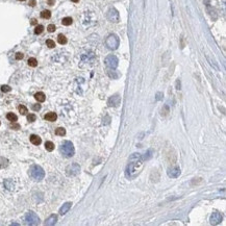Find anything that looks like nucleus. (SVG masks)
<instances>
[{
	"label": "nucleus",
	"mask_w": 226,
	"mask_h": 226,
	"mask_svg": "<svg viewBox=\"0 0 226 226\" xmlns=\"http://www.w3.org/2000/svg\"><path fill=\"white\" fill-rule=\"evenodd\" d=\"M143 159L140 153H133L129 159V164L127 165L125 174L127 178H134L140 172V169L142 168Z\"/></svg>",
	"instance_id": "f257e3e1"
},
{
	"label": "nucleus",
	"mask_w": 226,
	"mask_h": 226,
	"mask_svg": "<svg viewBox=\"0 0 226 226\" xmlns=\"http://www.w3.org/2000/svg\"><path fill=\"white\" fill-rule=\"evenodd\" d=\"M61 152L64 156L66 157H72L75 153V149L74 146L70 141H66L62 144L61 146Z\"/></svg>",
	"instance_id": "f03ea898"
},
{
	"label": "nucleus",
	"mask_w": 226,
	"mask_h": 226,
	"mask_svg": "<svg viewBox=\"0 0 226 226\" xmlns=\"http://www.w3.org/2000/svg\"><path fill=\"white\" fill-rule=\"evenodd\" d=\"M29 174L33 179L37 180V181L42 180L45 176V172H44V170H43V168L40 167L38 165H33V167L30 168Z\"/></svg>",
	"instance_id": "7ed1b4c3"
},
{
	"label": "nucleus",
	"mask_w": 226,
	"mask_h": 226,
	"mask_svg": "<svg viewBox=\"0 0 226 226\" xmlns=\"http://www.w3.org/2000/svg\"><path fill=\"white\" fill-rule=\"evenodd\" d=\"M119 38L116 35H110L105 40V45L111 50H116L119 46Z\"/></svg>",
	"instance_id": "20e7f679"
},
{
	"label": "nucleus",
	"mask_w": 226,
	"mask_h": 226,
	"mask_svg": "<svg viewBox=\"0 0 226 226\" xmlns=\"http://www.w3.org/2000/svg\"><path fill=\"white\" fill-rule=\"evenodd\" d=\"M104 63H105V66L108 68V69L111 70H115L117 67H118V59H117L116 55H113V54H110V55H107L106 58L104 59Z\"/></svg>",
	"instance_id": "39448f33"
},
{
	"label": "nucleus",
	"mask_w": 226,
	"mask_h": 226,
	"mask_svg": "<svg viewBox=\"0 0 226 226\" xmlns=\"http://www.w3.org/2000/svg\"><path fill=\"white\" fill-rule=\"evenodd\" d=\"M25 221H26L27 224L29 225H38L40 224V218L38 217V215L33 211H28V213L25 215Z\"/></svg>",
	"instance_id": "423d86ee"
},
{
	"label": "nucleus",
	"mask_w": 226,
	"mask_h": 226,
	"mask_svg": "<svg viewBox=\"0 0 226 226\" xmlns=\"http://www.w3.org/2000/svg\"><path fill=\"white\" fill-rule=\"evenodd\" d=\"M106 17H107L108 21H111V22H114V23L119 22V18H120L119 13H118V11L115 10V8H110L106 14Z\"/></svg>",
	"instance_id": "0eeeda50"
},
{
	"label": "nucleus",
	"mask_w": 226,
	"mask_h": 226,
	"mask_svg": "<svg viewBox=\"0 0 226 226\" xmlns=\"http://www.w3.org/2000/svg\"><path fill=\"white\" fill-rule=\"evenodd\" d=\"M80 171V167H79L77 164H72L70 166H68L67 169H66V172H67V175L69 176H75L79 173Z\"/></svg>",
	"instance_id": "6e6552de"
},
{
	"label": "nucleus",
	"mask_w": 226,
	"mask_h": 226,
	"mask_svg": "<svg viewBox=\"0 0 226 226\" xmlns=\"http://www.w3.org/2000/svg\"><path fill=\"white\" fill-rule=\"evenodd\" d=\"M222 219H223V217H222V215L220 213H213V214H211V218H210L211 224V225L219 224V223H221Z\"/></svg>",
	"instance_id": "1a4fd4ad"
},
{
	"label": "nucleus",
	"mask_w": 226,
	"mask_h": 226,
	"mask_svg": "<svg viewBox=\"0 0 226 226\" xmlns=\"http://www.w3.org/2000/svg\"><path fill=\"white\" fill-rule=\"evenodd\" d=\"M167 174L169 177L171 178H177L180 175V168L179 167H172L170 169H168Z\"/></svg>",
	"instance_id": "9d476101"
},
{
	"label": "nucleus",
	"mask_w": 226,
	"mask_h": 226,
	"mask_svg": "<svg viewBox=\"0 0 226 226\" xmlns=\"http://www.w3.org/2000/svg\"><path fill=\"white\" fill-rule=\"evenodd\" d=\"M120 102H121V98H120V96L119 95H114V96H111L110 99H108L107 104L110 105V106L116 107V106H118V105L120 104Z\"/></svg>",
	"instance_id": "9b49d317"
},
{
	"label": "nucleus",
	"mask_w": 226,
	"mask_h": 226,
	"mask_svg": "<svg viewBox=\"0 0 226 226\" xmlns=\"http://www.w3.org/2000/svg\"><path fill=\"white\" fill-rule=\"evenodd\" d=\"M72 206V203L71 202H66L65 204H63V206L59 208V214L61 215H65L66 213H68L69 210Z\"/></svg>",
	"instance_id": "f8f14e48"
},
{
	"label": "nucleus",
	"mask_w": 226,
	"mask_h": 226,
	"mask_svg": "<svg viewBox=\"0 0 226 226\" xmlns=\"http://www.w3.org/2000/svg\"><path fill=\"white\" fill-rule=\"evenodd\" d=\"M56 221H58V216H56V215H51L49 218H47V220L45 221V225H48V226L54 225L56 223Z\"/></svg>",
	"instance_id": "ddd939ff"
},
{
	"label": "nucleus",
	"mask_w": 226,
	"mask_h": 226,
	"mask_svg": "<svg viewBox=\"0 0 226 226\" xmlns=\"http://www.w3.org/2000/svg\"><path fill=\"white\" fill-rule=\"evenodd\" d=\"M45 120H47V121H50V122H54L56 121V119H58V115H56L55 113H47L46 115L44 116Z\"/></svg>",
	"instance_id": "4468645a"
},
{
	"label": "nucleus",
	"mask_w": 226,
	"mask_h": 226,
	"mask_svg": "<svg viewBox=\"0 0 226 226\" xmlns=\"http://www.w3.org/2000/svg\"><path fill=\"white\" fill-rule=\"evenodd\" d=\"M30 142L33 143V145H40L42 143V140L39 136H36V134H31L30 136Z\"/></svg>",
	"instance_id": "2eb2a0df"
},
{
	"label": "nucleus",
	"mask_w": 226,
	"mask_h": 226,
	"mask_svg": "<svg viewBox=\"0 0 226 226\" xmlns=\"http://www.w3.org/2000/svg\"><path fill=\"white\" fill-rule=\"evenodd\" d=\"M35 98L38 100L39 102H44L45 99H46V96H45V94L43 92H38L35 94Z\"/></svg>",
	"instance_id": "dca6fc26"
},
{
	"label": "nucleus",
	"mask_w": 226,
	"mask_h": 226,
	"mask_svg": "<svg viewBox=\"0 0 226 226\" xmlns=\"http://www.w3.org/2000/svg\"><path fill=\"white\" fill-rule=\"evenodd\" d=\"M72 22H73V20L71 17H66V18L62 20V23H63V25H65V26H69V25L72 24Z\"/></svg>",
	"instance_id": "f3484780"
},
{
	"label": "nucleus",
	"mask_w": 226,
	"mask_h": 226,
	"mask_svg": "<svg viewBox=\"0 0 226 226\" xmlns=\"http://www.w3.org/2000/svg\"><path fill=\"white\" fill-rule=\"evenodd\" d=\"M7 118L8 121H11V122H16L17 120H18V117L13 113H8L7 115Z\"/></svg>",
	"instance_id": "a211bd4d"
},
{
	"label": "nucleus",
	"mask_w": 226,
	"mask_h": 226,
	"mask_svg": "<svg viewBox=\"0 0 226 226\" xmlns=\"http://www.w3.org/2000/svg\"><path fill=\"white\" fill-rule=\"evenodd\" d=\"M45 148H46V150H48V151H52V150H54V144L52 142L47 141L45 143Z\"/></svg>",
	"instance_id": "6ab92c4d"
},
{
	"label": "nucleus",
	"mask_w": 226,
	"mask_h": 226,
	"mask_svg": "<svg viewBox=\"0 0 226 226\" xmlns=\"http://www.w3.org/2000/svg\"><path fill=\"white\" fill-rule=\"evenodd\" d=\"M55 134H56V136H61V137L65 136V134H66V129H65V128H63V127L56 128V129H55Z\"/></svg>",
	"instance_id": "aec40b11"
},
{
	"label": "nucleus",
	"mask_w": 226,
	"mask_h": 226,
	"mask_svg": "<svg viewBox=\"0 0 226 226\" xmlns=\"http://www.w3.org/2000/svg\"><path fill=\"white\" fill-rule=\"evenodd\" d=\"M58 41H59V44L65 45L66 43H67V38H66L64 35H62V33H61V35H59V37H58Z\"/></svg>",
	"instance_id": "412c9836"
},
{
	"label": "nucleus",
	"mask_w": 226,
	"mask_h": 226,
	"mask_svg": "<svg viewBox=\"0 0 226 226\" xmlns=\"http://www.w3.org/2000/svg\"><path fill=\"white\" fill-rule=\"evenodd\" d=\"M27 63L30 67H37V66H38V61H37L35 58H30L29 59H28Z\"/></svg>",
	"instance_id": "4be33fe9"
},
{
	"label": "nucleus",
	"mask_w": 226,
	"mask_h": 226,
	"mask_svg": "<svg viewBox=\"0 0 226 226\" xmlns=\"http://www.w3.org/2000/svg\"><path fill=\"white\" fill-rule=\"evenodd\" d=\"M7 165H8V161H7V159H4V157H1V159H0V169L5 168Z\"/></svg>",
	"instance_id": "5701e85b"
},
{
	"label": "nucleus",
	"mask_w": 226,
	"mask_h": 226,
	"mask_svg": "<svg viewBox=\"0 0 226 226\" xmlns=\"http://www.w3.org/2000/svg\"><path fill=\"white\" fill-rule=\"evenodd\" d=\"M41 17L42 18H44V19H49L50 17H51V13H50V11H43V12L41 13Z\"/></svg>",
	"instance_id": "b1692460"
},
{
	"label": "nucleus",
	"mask_w": 226,
	"mask_h": 226,
	"mask_svg": "<svg viewBox=\"0 0 226 226\" xmlns=\"http://www.w3.org/2000/svg\"><path fill=\"white\" fill-rule=\"evenodd\" d=\"M44 30V26L43 25H37V27L35 28V33L36 35H41Z\"/></svg>",
	"instance_id": "393cba45"
},
{
	"label": "nucleus",
	"mask_w": 226,
	"mask_h": 226,
	"mask_svg": "<svg viewBox=\"0 0 226 226\" xmlns=\"http://www.w3.org/2000/svg\"><path fill=\"white\" fill-rule=\"evenodd\" d=\"M19 111H20V114H21V115H26L27 107L24 106V105H20V106H19Z\"/></svg>",
	"instance_id": "a878e982"
},
{
	"label": "nucleus",
	"mask_w": 226,
	"mask_h": 226,
	"mask_svg": "<svg viewBox=\"0 0 226 226\" xmlns=\"http://www.w3.org/2000/svg\"><path fill=\"white\" fill-rule=\"evenodd\" d=\"M12 90L11 89L10 85H1V91L3 93H7V92H10V91Z\"/></svg>",
	"instance_id": "bb28decb"
},
{
	"label": "nucleus",
	"mask_w": 226,
	"mask_h": 226,
	"mask_svg": "<svg viewBox=\"0 0 226 226\" xmlns=\"http://www.w3.org/2000/svg\"><path fill=\"white\" fill-rule=\"evenodd\" d=\"M46 45L49 48H54V47H55V43H54V41H52V40H47Z\"/></svg>",
	"instance_id": "cd10ccee"
},
{
	"label": "nucleus",
	"mask_w": 226,
	"mask_h": 226,
	"mask_svg": "<svg viewBox=\"0 0 226 226\" xmlns=\"http://www.w3.org/2000/svg\"><path fill=\"white\" fill-rule=\"evenodd\" d=\"M36 119H37V117H36L35 114H29V115L27 116V120L29 122H35Z\"/></svg>",
	"instance_id": "c85d7f7f"
},
{
	"label": "nucleus",
	"mask_w": 226,
	"mask_h": 226,
	"mask_svg": "<svg viewBox=\"0 0 226 226\" xmlns=\"http://www.w3.org/2000/svg\"><path fill=\"white\" fill-rule=\"evenodd\" d=\"M47 29H48V31H49V33H54V31H55V25H53V24L48 25Z\"/></svg>",
	"instance_id": "c756f323"
},
{
	"label": "nucleus",
	"mask_w": 226,
	"mask_h": 226,
	"mask_svg": "<svg viewBox=\"0 0 226 226\" xmlns=\"http://www.w3.org/2000/svg\"><path fill=\"white\" fill-rule=\"evenodd\" d=\"M11 128H13V129H15V130H18V129H20V125L17 124L16 122H13V124L11 125Z\"/></svg>",
	"instance_id": "7c9ffc66"
},
{
	"label": "nucleus",
	"mask_w": 226,
	"mask_h": 226,
	"mask_svg": "<svg viewBox=\"0 0 226 226\" xmlns=\"http://www.w3.org/2000/svg\"><path fill=\"white\" fill-rule=\"evenodd\" d=\"M23 53H21V52H18V53H16V59H18V61H20V59H23Z\"/></svg>",
	"instance_id": "2f4dec72"
},
{
	"label": "nucleus",
	"mask_w": 226,
	"mask_h": 226,
	"mask_svg": "<svg viewBox=\"0 0 226 226\" xmlns=\"http://www.w3.org/2000/svg\"><path fill=\"white\" fill-rule=\"evenodd\" d=\"M33 111H40V110H41V105H40V104H35V105H33Z\"/></svg>",
	"instance_id": "473e14b6"
},
{
	"label": "nucleus",
	"mask_w": 226,
	"mask_h": 226,
	"mask_svg": "<svg viewBox=\"0 0 226 226\" xmlns=\"http://www.w3.org/2000/svg\"><path fill=\"white\" fill-rule=\"evenodd\" d=\"M29 5H30V7H35V5H36V0H30Z\"/></svg>",
	"instance_id": "72a5a7b5"
},
{
	"label": "nucleus",
	"mask_w": 226,
	"mask_h": 226,
	"mask_svg": "<svg viewBox=\"0 0 226 226\" xmlns=\"http://www.w3.org/2000/svg\"><path fill=\"white\" fill-rule=\"evenodd\" d=\"M48 4H49V5H53L54 4V0H49V1H48Z\"/></svg>",
	"instance_id": "f704fd0d"
},
{
	"label": "nucleus",
	"mask_w": 226,
	"mask_h": 226,
	"mask_svg": "<svg viewBox=\"0 0 226 226\" xmlns=\"http://www.w3.org/2000/svg\"><path fill=\"white\" fill-rule=\"evenodd\" d=\"M31 24H37V20H36V19H33V20H31Z\"/></svg>",
	"instance_id": "c9c22d12"
},
{
	"label": "nucleus",
	"mask_w": 226,
	"mask_h": 226,
	"mask_svg": "<svg viewBox=\"0 0 226 226\" xmlns=\"http://www.w3.org/2000/svg\"><path fill=\"white\" fill-rule=\"evenodd\" d=\"M71 1H73V2H78L79 0H71Z\"/></svg>",
	"instance_id": "e433bc0d"
},
{
	"label": "nucleus",
	"mask_w": 226,
	"mask_h": 226,
	"mask_svg": "<svg viewBox=\"0 0 226 226\" xmlns=\"http://www.w3.org/2000/svg\"><path fill=\"white\" fill-rule=\"evenodd\" d=\"M19 1H25V0H19Z\"/></svg>",
	"instance_id": "4c0bfd02"
},
{
	"label": "nucleus",
	"mask_w": 226,
	"mask_h": 226,
	"mask_svg": "<svg viewBox=\"0 0 226 226\" xmlns=\"http://www.w3.org/2000/svg\"><path fill=\"white\" fill-rule=\"evenodd\" d=\"M0 124H1V123H0Z\"/></svg>",
	"instance_id": "58836bf2"
}]
</instances>
